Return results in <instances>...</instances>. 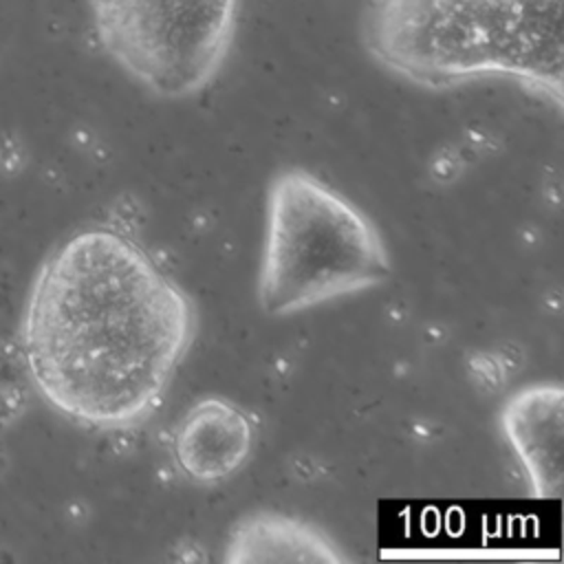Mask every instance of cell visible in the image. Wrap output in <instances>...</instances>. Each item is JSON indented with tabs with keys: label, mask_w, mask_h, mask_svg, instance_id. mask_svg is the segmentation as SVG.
<instances>
[{
	"label": "cell",
	"mask_w": 564,
	"mask_h": 564,
	"mask_svg": "<svg viewBox=\"0 0 564 564\" xmlns=\"http://www.w3.org/2000/svg\"><path fill=\"white\" fill-rule=\"evenodd\" d=\"M388 247L375 223L319 176L291 167L267 189L258 302L293 315L390 278Z\"/></svg>",
	"instance_id": "3"
},
{
	"label": "cell",
	"mask_w": 564,
	"mask_h": 564,
	"mask_svg": "<svg viewBox=\"0 0 564 564\" xmlns=\"http://www.w3.org/2000/svg\"><path fill=\"white\" fill-rule=\"evenodd\" d=\"M245 0H84L99 51L161 99L203 93L227 64Z\"/></svg>",
	"instance_id": "4"
},
{
	"label": "cell",
	"mask_w": 564,
	"mask_h": 564,
	"mask_svg": "<svg viewBox=\"0 0 564 564\" xmlns=\"http://www.w3.org/2000/svg\"><path fill=\"white\" fill-rule=\"evenodd\" d=\"M346 560L319 527L278 511L240 518L223 546L227 564H341Z\"/></svg>",
	"instance_id": "7"
},
{
	"label": "cell",
	"mask_w": 564,
	"mask_h": 564,
	"mask_svg": "<svg viewBox=\"0 0 564 564\" xmlns=\"http://www.w3.org/2000/svg\"><path fill=\"white\" fill-rule=\"evenodd\" d=\"M196 337V306L128 234L90 225L59 240L26 289L13 346L31 390L66 421L145 423Z\"/></svg>",
	"instance_id": "1"
},
{
	"label": "cell",
	"mask_w": 564,
	"mask_h": 564,
	"mask_svg": "<svg viewBox=\"0 0 564 564\" xmlns=\"http://www.w3.org/2000/svg\"><path fill=\"white\" fill-rule=\"evenodd\" d=\"M359 37L416 88L507 82L562 110V0H366Z\"/></svg>",
	"instance_id": "2"
},
{
	"label": "cell",
	"mask_w": 564,
	"mask_h": 564,
	"mask_svg": "<svg viewBox=\"0 0 564 564\" xmlns=\"http://www.w3.org/2000/svg\"><path fill=\"white\" fill-rule=\"evenodd\" d=\"M256 430L251 416L223 397L196 401L174 430L178 469L203 485L234 476L251 456Z\"/></svg>",
	"instance_id": "6"
},
{
	"label": "cell",
	"mask_w": 564,
	"mask_h": 564,
	"mask_svg": "<svg viewBox=\"0 0 564 564\" xmlns=\"http://www.w3.org/2000/svg\"><path fill=\"white\" fill-rule=\"evenodd\" d=\"M500 427L531 491L560 498L564 485V388L540 381L516 390L500 410Z\"/></svg>",
	"instance_id": "5"
}]
</instances>
